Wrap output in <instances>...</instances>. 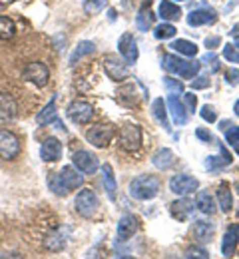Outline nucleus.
<instances>
[{
  "mask_svg": "<svg viewBox=\"0 0 239 259\" xmlns=\"http://www.w3.org/2000/svg\"><path fill=\"white\" fill-rule=\"evenodd\" d=\"M18 154H20V140L8 130H0V158L10 162Z\"/></svg>",
  "mask_w": 239,
  "mask_h": 259,
  "instance_id": "4",
  "label": "nucleus"
},
{
  "mask_svg": "<svg viewBox=\"0 0 239 259\" xmlns=\"http://www.w3.org/2000/svg\"><path fill=\"white\" fill-rule=\"evenodd\" d=\"M72 163H74V167L76 169H80L82 174H96L98 171V167H100V162H98V158L94 156V154H90V152H86V150H80V152H76L74 156H72Z\"/></svg>",
  "mask_w": 239,
  "mask_h": 259,
  "instance_id": "11",
  "label": "nucleus"
},
{
  "mask_svg": "<svg viewBox=\"0 0 239 259\" xmlns=\"http://www.w3.org/2000/svg\"><path fill=\"white\" fill-rule=\"evenodd\" d=\"M160 180L152 174H144V176H137L136 180H132L130 184V195L134 199L139 201H148V199H154L156 195L160 194Z\"/></svg>",
  "mask_w": 239,
  "mask_h": 259,
  "instance_id": "2",
  "label": "nucleus"
},
{
  "mask_svg": "<svg viewBox=\"0 0 239 259\" xmlns=\"http://www.w3.org/2000/svg\"><path fill=\"white\" fill-rule=\"evenodd\" d=\"M120 146L126 152H136L141 146V130L136 124H124L120 130Z\"/></svg>",
  "mask_w": 239,
  "mask_h": 259,
  "instance_id": "5",
  "label": "nucleus"
},
{
  "mask_svg": "<svg viewBox=\"0 0 239 259\" xmlns=\"http://www.w3.org/2000/svg\"><path fill=\"white\" fill-rule=\"evenodd\" d=\"M152 114L156 116V120L160 122L162 128H170V122H168V108H166V100L164 98H156L154 104H152Z\"/></svg>",
  "mask_w": 239,
  "mask_h": 259,
  "instance_id": "26",
  "label": "nucleus"
},
{
  "mask_svg": "<svg viewBox=\"0 0 239 259\" xmlns=\"http://www.w3.org/2000/svg\"><path fill=\"white\" fill-rule=\"evenodd\" d=\"M152 163H154L158 169H168V167H171V165L175 163V156H173V152H171V150L162 148L160 152H156V154H154Z\"/></svg>",
  "mask_w": 239,
  "mask_h": 259,
  "instance_id": "24",
  "label": "nucleus"
},
{
  "mask_svg": "<svg viewBox=\"0 0 239 259\" xmlns=\"http://www.w3.org/2000/svg\"><path fill=\"white\" fill-rule=\"evenodd\" d=\"M179 2H185V0H179Z\"/></svg>",
  "mask_w": 239,
  "mask_h": 259,
  "instance_id": "52",
  "label": "nucleus"
},
{
  "mask_svg": "<svg viewBox=\"0 0 239 259\" xmlns=\"http://www.w3.org/2000/svg\"><path fill=\"white\" fill-rule=\"evenodd\" d=\"M16 32L14 22L8 16H0V40H10Z\"/></svg>",
  "mask_w": 239,
  "mask_h": 259,
  "instance_id": "34",
  "label": "nucleus"
},
{
  "mask_svg": "<svg viewBox=\"0 0 239 259\" xmlns=\"http://www.w3.org/2000/svg\"><path fill=\"white\" fill-rule=\"evenodd\" d=\"M196 207L205 213V215H211V213H215V199H213V195L209 194L207 190H202V192H198L196 195Z\"/></svg>",
  "mask_w": 239,
  "mask_h": 259,
  "instance_id": "23",
  "label": "nucleus"
},
{
  "mask_svg": "<svg viewBox=\"0 0 239 259\" xmlns=\"http://www.w3.org/2000/svg\"><path fill=\"white\" fill-rule=\"evenodd\" d=\"M200 66H202V62H185L181 72H179V76L181 78H196L198 72H200Z\"/></svg>",
  "mask_w": 239,
  "mask_h": 259,
  "instance_id": "36",
  "label": "nucleus"
},
{
  "mask_svg": "<svg viewBox=\"0 0 239 259\" xmlns=\"http://www.w3.org/2000/svg\"><path fill=\"white\" fill-rule=\"evenodd\" d=\"M118 48H120V54L122 58L126 60V64H136L137 60V44L136 38L132 32H126L120 36V42H118Z\"/></svg>",
  "mask_w": 239,
  "mask_h": 259,
  "instance_id": "13",
  "label": "nucleus"
},
{
  "mask_svg": "<svg viewBox=\"0 0 239 259\" xmlns=\"http://www.w3.org/2000/svg\"><path fill=\"white\" fill-rule=\"evenodd\" d=\"M168 110H170L171 114V120H173V124L175 126H185L187 124V120H189V116H187V108L183 106V102L177 98V94H171L170 98H168Z\"/></svg>",
  "mask_w": 239,
  "mask_h": 259,
  "instance_id": "15",
  "label": "nucleus"
},
{
  "mask_svg": "<svg viewBox=\"0 0 239 259\" xmlns=\"http://www.w3.org/2000/svg\"><path fill=\"white\" fill-rule=\"evenodd\" d=\"M22 76H24V80L32 82V84L38 86V88H44V86L48 84L50 72H48V68L42 64V62H30V64L24 68Z\"/></svg>",
  "mask_w": 239,
  "mask_h": 259,
  "instance_id": "10",
  "label": "nucleus"
},
{
  "mask_svg": "<svg viewBox=\"0 0 239 259\" xmlns=\"http://www.w3.org/2000/svg\"><path fill=\"white\" fill-rule=\"evenodd\" d=\"M223 132H225V140H227L231 146L239 144V126L231 124V126H227V128L223 130Z\"/></svg>",
  "mask_w": 239,
  "mask_h": 259,
  "instance_id": "40",
  "label": "nucleus"
},
{
  "mask_svg": "<svg viewBox=\"0 0 239 259\" xmlns=\"http://www.w3.org/2000/svg\"><path fill=\"white\" fill-rule=\"evenodd\" d=\"M160 16L168 22V20H177L179 16H181V10H179V6L177 4H173L170 0H164L162 4H160Z\"/></svg>",
  "mask_w": 239,
  "mask_h": 259,
  "instance_id": "30",
  "label": "nucleus"
},
{
  "mask_svg": "<svg viewBox=\"0 0 239 259\" xmlns=\"http://www.w3.org/2000/svg\"><path fill=\"white\" fill-rule=\"evenodd\" d=\"M16 114H18V106H16L14 98L6 92H0V126L14 122Z\"/></svg>",
  "mask_w": 239,
  "mask_h": 259,
  "instance_id": "14",
  "label": "nucleus"
},
{
  "mask_svg": "<svg viewBox=\"0 0 239 259\" xmlns=\"http://www.w3.org/2000/svg\"><path fill=\"white\" fill-rule=\"evenodd\" d=\"M200 62L209 66V68H211V72H217V70H219V60H217V56H215V54H205V56L200 58Z\"/></svg>",
  "mask_w": 239,
  "mask_h": 259,
  "instance_id": "41",
  "label": "nucleus"
},
{
  "mask_svg": "<svg viewBox=\"0 0 239 259\" xmlns=\"http://www.w3.org/2000/svg\"><path fill=\"white\" fill-rule=\"evenodd\" d=\"M94 116V110L84 100H74L68 106V118L74 124H88Z\"/></svg>",
  "mask_w": 239,
  "mask_h": 259,
  "instance_id": "9",
  "label": "nucleus"
},
{
  "mask_svg": "<svg viewBox=\"0 0 239 259\" xmlns=\"http://www.w3.org/2000/svg\"><path fill=\"white\" fill-rule=\"evenodd\" d=\"M223 56L229 60V62H235V64H239V52L235 46H231V44H227L225 48H223Z\"/></svg>",
  "mask_w": 239,
  "mask_h": 259,
  "instance_id": "42",
  "label": "nucleus"
},
{
  "mask_svg": "<svg viewBox=\"0 0 239 259\" xmlns=\"http://www.w3.org/2000/svg\"><path fill=\"white\" fill-rule=\"evenodd\" d=\"M137 227V218L136 215H124V218H120V222H118V237H120V241H128V239H132L134 235H136Z\"/></svg>",
  "mask_w": 239,
  "mask_h": 259,
  "instance_id": "17",
  "label": "nucleus"
},
{
  "mask_svg": "<svg viewBox=\"0 0 239 259\" xmlns=\"http://www.w3.org/2000/svg\"><path fill=\"white\" fill-rule=\"evenodd\" d=\"M185 102H187V106H189V112H196L198 108H196V104H198V100H196V94H185Z\"/></svg>",
  "mask_w": 239,
  "mask_h": 259,
  "instance_id": "48",
  "label": "nucleus"
},
{
  "mask_svg": "<svg viewBox=\"0 0 239 259\" xmlns=\"http://www.w3.org/2000/svg\"><path fill=\"white\" fill-rule=\"evenodd\" d=\"M194 209H196V203L189 197H183V195L170 203V215L175 222H185L194 213Z\"/></svg>",
  "mask_w": 239,
  "mask_h": 259,
  "instance_id": "12",
  "label": "nucleus"
},
{
  "mask_svg": "<svg viewBox=\"0 0 239 259\" xmlns=\"http://www.w3.org/2000/svg\"><path fill=\"white\" fill-rule=\"evenodd\" d=\"M0 233H2V229H0Z\"/></svg>",
  "mask_w": 239,
  "mask_h": 259,
  "instance_id": "53",
  "label": "nucleus"
},
{
  "mask_svg": "<svg viewBox=\"0 0 239 259\" xmlns=\"http://www.w3.org/2000/svg\"><path fill=\"white\" fill-rule=\"evenodd\" d=\"M215 195H217V205L221 207V211L227 213V211L233 209V194H231V190L227 186H221Z\"/></svg>",
  "mask_w": 239,
  "mask_h": 259,
  "instance_id": "27",
  "label": "nucleus"
},
{
  "mask_svg": "<svg viewBox=\"0 0 239 259\" xmlns=\"http://www.w3.org/2000/svg\"><path fill=\"white\" fill-rule=\"evenodd\" d=\"M235 188H237V192H239V184H235Z\"/></svg>",
  "mask_w": 239,
  "mask_h": 259,
  "instance_id": "51",
  "label": "nucleus"
},
{
  "mask_svg": "<svg viewBox=\"0 0 239 259\" xmlns=\"http://www.w3.org/2000/svg\"><path fill=\"white\" fill-rule=\"evenodd\" d=\"M187 24L198 28V26H204V24H213L217 20V14L213 10H207V8H200V10H192L187 14Z\"/></svg>",
  "mask_w": 239,
  "mask_h": 259,
  "instance_id": "18",
  "label": "nucleus"
},
{
  "mask_svg": "<svg viewBox=\"0 0 239 259\" xmlns=\"http://www.w3.org/2000/svg\"><path fill=\"white\" fill-rule=\"evenodd\" d=\"M233 46H235V48H239V36H237V38H235V42H233Z\"/></svg>",
  "mask_w": 239,
  "mask_h": 259,
  "instance_id": "50",
  "label": "nucleus"
},
{
  "mask_svg": "<svg viewBox=\"0 0 239 259\" xmlns=\"http://www.w3.org/2000/svg\"><path fill=\"white\" fill-rule=\"evenodd\" d=\"M200 116L204 118L205 122H209V124H213V122L217 120V112H215V108H213V106H209V104L202 106V110H200Z\"/></svg>",
  "mask_w": 239,
  "mask_h": 259,
  "instance_id": "39",
  "label": "nucleus"
},
{
  "mask_svg": "<svg viewBox=\"0 0 239 259\" xmlns=\"http://www.w3.org/2000/svg\"><path fill=\"white\" fill-rule=\"evenodd\" d=\"M171 48L183 56H196L198 54V44H194L192 40H175V42H171Z\"/></svg>",
  "mask_w": 239,
  "mask_h": 259,
  "instance_id": "31",
  "label": "nucleus"
},
{
  "mask_svg": "<svg viewBox=\"0 0 239 259\" xmlns=\"http://www.w3.org/2000/svg\"><path fill=\"white\" fill-rule=\"evenodd\" d=\"M183 64H185V62H183L179 56H173V54H166L164 60H162V68L168 70L170 74H179Z\"/></svg>",
  "mask_w": 239,
  "mask_h": 259,
  "instance_id": "32",
  "label": "nucleus"
},
{
  "mask_svg": "<svg viewBox=\"0 0 239 259\" xmlns=\"http://www.w3.org/2000/svg\"><path fill=\"white\" fill-rule=\"evenodd\" d=\"M40 158L44 162H58L62 158V144L58 138H48L42 142L40 148Z\"/></svg>",
  "mask_w": 239,
  "mask_h": 259,
  "instance_id": "16",
  "label": "nucleus"
},
{
  "mask_svg": "<svg viewBox=\"0 0 239 259\" xmlns=\"http://www.w3.org/2000/svg\"><path fill=\"white\" fill-rule=\"evenodd\" d=\"M66 233H68L66 227H64L62 231H54V233H50V235L46 237V247H48L50 251H58V249H62V247H64V241H66Z\"/></svg>",
  "mask_w": 239,
  "mask_h": 259,
  "instance_id": "29",
  "label": "nucleus"
},
{
  "mask_svg": "<svg viewBox=\"0 0 239 259\" xmlns=\"http://www.w3.org/2000/svg\"><path fill=\"white\" fill-rule=\"evenodd\" d=\"M102 174H104V190L108 192L110 199H116L118 182H116V176H114V169H112V165H110V163H104Z\"/></svg>",
  "mask_w": 239,
  "mask_h": 259,
  "instance_id": "25",
  "label": "nucleus"
},
{
  "mask_svg": "<svg viewBox=\"0 0 239 259\" xmlns=\"http://www.w3.org/2000/svg\"><path fill=\"white\" fill-rule=\"evenodd\" d=\"M219 152H221V156H219V158H217V156H209V158L205 160V167H207L209 171H213V169L217 171V169H221V167L229 165L231 160H233V158H231V154H229V152L225 150V146H221V144H219Z\"/></svg>",
  "mask_w": 239,
  "mask_h": 259,
  "instance_id": "22",
  "label": "nucleus"
},
{
  "mask_svg": "<svg viewBox=\"0 0 239 259\" xmlns=\"http://www.w3.org/2000/svg\"><path fill=\"white\" fill-rule=\"evenodd\" d=\"M233 110H235V116L239 118V100L235 102V106H233Z\"/></svg>",
  "mask_w": 239,
  "mask_h": 259,
  "instance_id": "49",
  "label": "nucleus"
},
{
  "mask_svg": "<svg viewBox=\"0 0 239 259\" xmlns=\"http://www.w3.org/2000/svg\"><path fill=\"white\" fill-rule=\"evenodd\" d=\"M211 86V80L207 78V76H200V78H196L194 82H192V88L194 90H205V88H209Z\"/></svg>",
  "mask_w": 239,
  "mask_h": 259,
  "instance_id": "43",
  "label": "nucleus"
},
{
  "mask_svg": "<svg viewBox=\"0 0 239 259\" xmlns=\"http://www.w3.org/2000/svg\"><path fill=\"white\" fill-rule=\"evenodd\" d=\"M74 207L82 218L90 220V218L96 215V211L100 207V199H98V195L94 194V190H82L74 199Z\"/></svg>",
  "mask_w": 239,
  "mask_h": 259,
  "instance_id": "3",
  "label": "nucleus"
},
{
  "mask_svg": "<svg viewBox=\"0 0 239 259\" xmlns=\"http://www.w3.org/2000/svg\"><path fill=\"white\" fill-rule=\"evenodd\" d=\"M225 78H227V82H229L231 86H237L239 84V70H235V68H233V70H229V72L225 74Z\"/></svg>",
  "mask_w": 239,
  "mask_h": 259,
  "instance_id": "47",
  "label": "nucleus"
},
{
  "mask_svg": "<svg viewBox=\"0 0 239 259\" xmlns=\"http://www.w3.org/2000/svg\"><path fill=\"white\" fill-rule=\"evenodd\" d=\"M221 44V38L219 36H209V38H205L204 46L205 48H209V50H213V48H217Z\"/></svg>",
  "mask_w": 239,
  "mask_h": 259,
  "instance_id": "46",
  "label": "nucleus"
},
{
  "mask_svg": "<svg viewBox=\"0 0 239 259\" xmlns=\"http://www.w3.org/2000/svg\"><path fill=\"white\" fill-rule=\"evenodd\" d=\"M196 136L200 138V142H204V144H211L213 142V136H211V132L205 128H198L196 130Z\"/></svg>",
  "mask_w": 239,
  "mask_h": 259,
  "instance_id": "45",
  "label": "nucleus"
},
{
  "mask_svg": "<svg viewBox=\"0 0 239 259\" xmlns=\"http://www.w3.org/2000/svg\"><path fill=\"white\" fill-rule=\"evenodd\" d=\"M54 118H56V98H52V100L44 106V110H40V114L36 116V122H38L40 126H46V124H50Z\"/></svg>",
  "mask_w": 239,
  "mask_h": 259,
  "instance_id": "28",
  "label": "nucleus"
},
{
  "mask_svg": "<svg viewBox=\"0 0 239 259\" xmlns=\"http://www.w3.org/2000/svg\"><path fill=\"white\" fill-rule=\"evenodd\" d=\"M94 52V44L92 42H80L78 46H76V50L72 52V56H70V66H74L80 58H84V56H88V54H92Z\"/></svg>",
  "mask_w": 239,
  "mask_h": 259,
  "instance_id": "33",
  "label": "nucleus"
},
{
  "mask_svg": "<svg viewBox=\"0 0 239 259\" xmlns=\"http://www.w3.org/2000/svg\"><path fill=\"white\" fill-rule=\"evenodd\" d=\"M104 70H106L108 78H112L116 82H122V80L128 78V64H126V60H120L114 54H108L104 58Z\"/></svg>",
  "mask_w": 239,
  "mask_h": 259,
  "instance_id": "8",
  "label": "nucleus"
},
{
  "mask_svg": "<svg viewBox=\"0 0 239 259\" xmlns=\"http://www.w3.org/2000/svg\"><path fill=\"white\" fill-rule=\"evenodd\" d=\"M84 184V174L72 165H66L60 174H50L48 176V188L56 195L64 197L70 194V190H78Z\"/></svg>",
  "mask_w": 239,
  "mask_h": 259,
  "instance_id": "1",
  "label": "nucleus"
},
{
  "mask_svg": "<svg viewBox=\"0 0 239 259\" xmlns=\"http://www.w3.org/2000/svg\"><path fill=\"white\" fill-rule=\"evenodd\" d=\"M164 86L168 88V94H181L183 92V82L173 80V78H166L164 80Z\"/></svg>",
  "mask_w": 239,
  "mask_h": 259,
  "instance_id": "38",
  "label": "nucleus"
},
{
  "mask_svg": "<svg viewBox=\"0 0 239 259\" xmlns=\"http://www.w3.org/2000/svg\"><path fill=\"white\" fill-rule=\"evenodd\" d=\"M175 34H177L175 26H171V24H168V22L156 26V30H154V36H156L158 40H168V38H173Z\"/></svg>",
  "mask_w": 239,
  "mask_h": 259,
  "instance_id": "35",
  "label": "nucleus"
},
{
  "mask_svg": "<svg viewBox=\"0 0 239 259\" xmlns=\"http://www.w3.org/2000/svg\"><path fill=\"white\" fill-rule=\"evenodd\" d=\"M183 257H204V259H207L209 257V253L205 251V249H202V247H189L185 253H183Z\"/></svg>",
  "mask_w": 239,
  "mask_h": 259,
  "instance_id": "44",
  "label": "nucleus"
},
{
  "mask_svg": "<svg viewBox=\"0 0 239 259\" xmlns=\"http://www.w3.org/2000/svg\"><path fill=\"white\" fill-rule=\"evenodd\" d=\"M170 190L177 195H187L200 190V180L187 174H177L170 180Z\"/></svg>",
  "mask_w": 239,
  "mask_h": 259,
  "instance_id": "6",
  "label": "nucleus"
},
{
  "mask_svg": "<svg viewBox=\"0 0 239 259\" xmlns=\"http://www.w3.org/2000/svg\"><path fill=\"white\" fill-rule=\"evenodd\" d=\"M86 138H88V142L92 146L106 148L112 142V138H114V126H110V124H96V126H92L86 132Z\"/></svg>",
  "mask_w": 239,
  "mask_h": 259,
  "instance_id": "7",
  "label": "nucleus"
},
{
  "mask_svg": "<svg viewBox=\"0 0 239 259\" xmlns=\"http://www.w3.org/2000/svg\"><path fill=\"white\" fill-rule=\"evenodd\" d=\"M106 6V0H84V10L88 14H98Z\"/></svg>",
  "mask_w": 239,
  "mask_h": 259,
  "instance_id": "37",
  "label": "nucleus"
},
{
  "mask_svg": "<svg viewBox=\"0 0 239 259\" xmlns=\"http://www.w3.org/2000/svg\"><path fill=\"white\" fill-rule=\"evenodd\" d=\"M237 243H239V226H231L227 229V233L223 235V241H221V253H223V257L235 255Z\"/></svg>",
  "mask_w": 239,
  "mask_h": 259,
  "instance_id": "19",
  "label": "nucleus"
},
{
  "mask_svg": "<svg viewBox=\"0 0 239 259\" xmlns=\"http://www.w3.org/2000/svg\"><path fill=\"white\" fill-rule=\"evenodd\" d=\"M154 18H156V14H154V10L150 8V2L141 4V8H139V12H137V16H136L137 30L148 32V30L152 28V24H154Z\"/></svg>",
  "mask_w": 239,
  "mask_h": 259,
  "instance_id": "20",
  "label": "nucleus"
},
{
  "mask_svg": "<svg viewBox=\"0 0 239 259\" xmlns=\"http://www.w3.org/2000/svg\"><path fill=\"white\" fill-rule=\"evenodd\" d=\"M192 233L200 243H207V241H211V237L215 233V226L211 222H196L192 227Z\"/></svg>",
  "mask_w": 239,
  "mask_h": 259,
  "instance_id": "21",
  "label": "nucleus"
}]
</instances>
